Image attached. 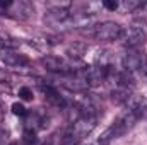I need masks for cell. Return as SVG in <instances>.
Returning a JSON list of instances; mask_svg holds the SVG:
<instances>
[{
  "label": "cell",
  "mask_w": 147,
  "mask_h": 145,
  "mask_svg": "<svg viewBox=\"0 0 147 145\" xmlns=\"http://www.w3.org/2000/svg\"><path fill=\"white\" fill-rule=\"evenodd\" d=\"M19 97L24 99V101H31L33 99V91L29 87H21L19 89Z\"/></svg>",
  "instance_id": "11"
},
{
  "label": "cell",
  "mask_w": 147,
  "mask_h": 145,
  "mask_svg": "<svg viewBox=\"0 0 147 145\" xmlns=\"http://www.w3.org/2000/svg\"><path fill=\"white\" fill-rule=\"evenodd\" d=\"M0 60L7 65V67H22L28 63V58L19 53V51H14L10 48H2L0 50Z\"/></svg>",
  "instance_id": "4"
},
{
  "label": "cell",
  "mask_w": 147,
  "mask_h": 145,
  "mask_svg": "<svg viewBox=\"0 0 147 145\" xmlns=\"http://www.w3.org/2000/svg\"><path fill=\"white\" fill-rule=\"evenodd\" d=\"M146 56L142 53H139L137 50H130L125 58H123V65H125V70L127 72H134V70H140L142 68V63H144Z\"/></svg>",
  "instance_id": "6"
},
{
  "label": "cell",
  "mask_w": 147,
  "mask_h": 145,
  "mask_svg": "<svg viewBox=\"0 0 147 145\" xmlns=\"http://www.w3.org/2000/svg\"><path fill=\"white\" fill-rule=\"evenodd\" d=\"M12 113H14L16 116H26V114H28V109L24 108L21 103H14V104H12Z\"/></svg>",
  "instance_id": "10"
},
{
  "label": "cell",
  "mask_w": 147,
  "mask_h": 145,
  "mask_svg": "<svg viewBox=\"0 0 147 145\" xmlns=\"http://www.w3.org/2000/svg\"><path fill=\"white\" fill-rule=\"evenodd\" d=\"M103 7H105V9H108V10H116V9H118V2L105 0V2H103Z\"/></svg>",
  "instance_id": "12"
},
{
  "label": "cell",
  "mask_w": 147,
  "mask_h": 145,
  "mask_svg": "<svg viewBox=\"0 0 147 145\" xmlns=\"http://www.w3.org/2000/svg\"><path fill=\"white\" fill-rule=\"evenodd\" d=\"M10 5H12V2H0V7L2 9H9Z\"/></svg>",
  "instance_id": "13"
},
{
  "label": "cell",
  "mask_w": 147,
  "mask_h": 145,
  "mask_svg": "<svg viewBox=\"0 0 147 145\" xmlns=\"http://www.w3.org/2000/svg\"><path fill=\"white\" fill-rule=\"evenodd\" d=\"M121 33L123 28L113 21H105L94 28V38L98 41H116L121 38Z\"/></svg>",
  "instance_id": "3"
},
{
  "label": "cell",
  "mask_w": 147,
  "mask_h": 145,
  "mask_svg": "<svg viewBox=\"0 0 147 145\" xmlns=\"http://www.w3.org/2000/svg\"><path fill=\"white\" fill-rule=\"evenodd\" d=\"M72 19V14L65 9V7H55L51 9L48 14H46V21L53 26H60V24H65Z\"/></svg>",
  "instance_id": "7"
},
{
  "label": "cell",
  "mask_w": 147,
  "mask_h": 145,
  "mask_svg": "<svg viewBox=\"0 0 147 145\" xmlns=\"http://www.w3.org/2000/svg\"><path fill=\"white\" fill-rule=\"evenodd\" d=\"M89 145H108V142H105V140H98V142H92V144H89Z\"/></svg>",
  "instance_id": "14"
},
{
  "label": "cell",
  "mask_w": 147,
  "mask_h": 145,
  "mask_svg": "<svg viewBox=\"0 0 147 145\" xmlns=\"http://www.w3.org/2000/svg\"><path fill=\"white\" fill-rule=\"evenodd\" d=\"M120 39L123 41L125 46H128L130 50H135L137 46L144 44V41L147 39V29L142 24L135 22V24H132L128 29H123Z\"/></svg>",
  "instance_id": "2"
},
{
  "label": "cell",
  "mask_w": 147,
  "mask_h": 145,
  "mask_svg": "<svg viewBox=\"0 0 147 145\" xmlns=\"http://www.w3.org/2000/svg\"><path fill=\"white\" fill-rule=\"evenodd\" d=\"M108 77V68L106 67H91V68H86L84 70V79L82 82L86 85H98L101 84L105 79Z\"/></svg>",
  "instance_id": "5"
},
{
  "label": "cell",
  "mask_w": 147,
  "mask_h": 145,
  "mask_svg": "<svg viewBox=\"0 0 147 145\" xmlns=\"http://www.w3.org/2000/svg\"><path fill=\"white\" fill-rule=\"evenodd\" d=\"M43 92H45V96H46L48 103H51L53 106H58V108L65 106V99L60 96V92H58L55 87H51V85H46V87H43Z\"/></svg>",
  "instance_id": "9"
},
{
  "label": "cell",
  "mask_w": 147,
  "mask_h": 145,
  "mask_svg": "<svg viewBox=\"0 0 147 145\" xmlns=\"http://www.w3.org/2000/svg\"><path fill=\"white\" fill-rule=\"evenodd\" d=\"M41 62H43V65H45L48 70H51V72L65 73V72L70 70L69 65H67V62L62 60V58H58V56H45V58H41Z\"/></svg>",
  "instance_id": "8"
},
{
  "label": "cell",
  "mask_w": 147,
  "mask_h": 145,
  "mask_svg": "<svg viewBox=\"0 0 147 145\" xmlns=\"http://www.w3.org/2000/svg\"><path fill=\"white\" fill-rule=\"evenodd\" d=\"M98 125V116L94 113H82L75 121L72 123V128L67 132L63 144L74 145L75 142H79L80 138L87 137Z\"/></svg>",
  "instance_id": "1"
}]
</instances>
